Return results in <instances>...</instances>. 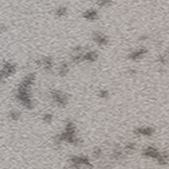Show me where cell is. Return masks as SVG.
Listing matches in <instances>:
<instances>
[{"label":"cell","instance_id":"cell-1","mask_svg":"<svg viewBox=\"0 0 169 169\" xmlns=\"http://www.w3.org/2000/svg\"><path fill=\"white\" fill-rule=\"evenodd\" d=\"M69 162L71 163V166L80 168V167H92L90 164V160L86 156H72L69 159Z\"/></svg>","mask_w":169,"mask_h":169},{"label":"cell","instance_id":"cell-2","mask_svg":"<svg viewBox=\"0 0 169 169\" xmlns=\"http://www.w3.org/2000/svg\"><path fill=\"white\" fill-rule=\"evenodd\" d=\"M50 95H52V98L54 101V103H56L57 106H60V107H64V106L67 104L68 98L61 91H58V90H53V91L50 92Z\"/></svg>","mask_w":169,"mask_h":169},{"label":"cell","instance_id":"cell-3","mask_svg":"<svg viewBox=\"0 0 169 169\" xmlns=\"http://www.w3.org/2000/svg\"><path fill=\"white\" fill-rule=\"evenodd\" d=\"M16 71V65L13 64H10V62H6V64H3L2 67V77H8L13 75Z\"/></svg>","mask_w":169,"mask_h":169},{"label":"cell","instance_id":"cell-4","mask_svg":"<svg viewBox=\"0 0 169 169\" xmlns=\"http://www.w3.org/2000/svg\"><path fill=\"white\" fill-rule=\"evenodd\" d=\"M143 154L145 157H148V158L156 159L157 157L159 156L160 151L156 147H145L143 150Z\"/></svg>","mask_w":169,"mask_h":169},{"label":"cell","instance_id":"cell-5","mask_svg":"<svg viewBox=\"0 0 169 169\" xmlns=\"http://www.w3.org/2000/svg\"><path fill=\"white\" fill-rule=\"evenodd\" d=\"M93 41L96 43L98 46H105L108 44V38L101 32H95L93 33Z\"/></svg>","mask_w":169,"mask_h":169},{"label":"cell","instance_id":"cell-6","mask_svg":"<svg viewBox=\"0 0 169 169\" xmlns=\"http://www.w3.org/2000/svg\"><path fill=\"white\" fill-rule=\"evenodd\" d=\"M36 64L38 65H41L43 66L47 71H50L53 68V61L50 57H45V58H42V60H38L36 61Z\"/></svg>","mask_w":169,"mask_h":169},{"label":"cell","instance_id":"cell-7","mask_svg":"<svg viewBox=\"0 0 169 169\" xmlns=\"http://www.w3.org/2000/svg\"><path fill=\"white\" fill-rule=\"evenodd\" d=\"M147 49L141 48V49H139V50L132 52L129 54V60H140V58L143 57L145 54H147Z\"/></svg>","mask_w":169,"mask_h":169},{"label":"cell","instance_id":"cell-8","mask_svg":"<svg viewBox=\"0 0 169 169\" xmlns=\"http://www.w3.org/2000/svg\"><path fill=\"white\" fill-rule=\"evenodd\" d=\"M155 129L150 127H143V128H139L135 129V133L137 136H150L154 133Z\"/></svg>","mask_w":169,"mask_h":169},{"label":"cell","instance_id":"cell-9","mask_svg":"<svg viewBox=\"0 0 169 169\" xmlns=\"http://www.w3.org/2000/svg\"><path fill=\"white\" fill-rule=\"evenodd\" d=\"M82 16H83L84 19L88 21H95L98 19V13L95 9H88V10H85L83 14H82Z\"/></svg>","mask_w":169,"mask_h":169},{"label":"cell","instance_id":"cell-10","mask_svg":"<svg viewBox=\"0 0 169 169\" xmlns=\"http://www.w3.org/2000/svg\"><path fill=\"white\" fill-rule=\"evenodd\" d=\"M34 82H35V74L34 73H30L29 75H27L24 79H23V81L21 82V83L23 85L27 86V87L31 88V86L34 84Z\"/></svg>","mask_w":169,"mask_h":169},{"label":"cell","instance_id":"cell-11","mask_svg":"<svg viewBox=\"0 0 169 169\" xmlns=\"http://www.w3.org/2000/svg\"><path fill=\"white\" fill-rule=\"evenodd\" d=\"M97 58H98V54L95 52H87L86 53H84V56H83V60L89 61V62L95 61Z\"/></svg>","mask_w":169,"mask_h":169},{"label":"cell","instance_id":"cell-12","mask_svg":"<svg viewBox=\"0 0 169 169\" xmlns=\"http://www.w3.org/2000/svg\"><path fill=\"white\" fill-rule=\"evenodd\" d=\"M66 13H67V8H66L65 6H60V7H58V8L56 10L54 15H56L57 18H61V17L65 16Z\"/></svg>","mask_w":169,"mask_h":169},{"label":"cell","instance_id":"cell-13","mask_svg":"<svg viewBox=\"0 0 169 169\" xmlns=\"http://www.w3.org/2000/svg\"><path fill=\"white\" fill-rule=\"evenodd\" d=\"M68 71H69V65H68V64H66V62L62 64L60 66V69H58V73H60V76L66 75V74L68 73Z\"/></svg>","mask_w":169,"mask_h":169},{"label":"cell","instance_id":"cell-14","mask_svg":"<svg viewBox=\"0 0 169 169\" xmlns=\"http://www.w3.org/2000/svg\"><path fill=\"white\" fill-rule=\"evenodd\" d=\"M156 160H157V162H158L159 164L164 165V164H166V163L168 162L169 157H168V155L166 154V153H162V152H160V154H159V156L156 158Z\"/></svg>","mask_w":169,"mask_h":169},{"label":"cell","instance_id":"cell-15","mask_svg":"<svg viewBox=\"0 0 169 169\" xmlns=\"http://www.w3.org/2000/svg\"><path fill=\"white\" fill-rule=\"evenodd\" d=\"M112 4V0H97V5L99 7H107Z\"/></svg>","mask_w":169,"mask_h":169},{"label":"cell","instance_id":"cell-16","mask_svg":"<svg viewBox=\"0 0 169 169\" xmlns=\"http://www.w3.org/2000/svg\"><path fill=\"white\" fill-rule=\"evenodd\" d=\"M9 118L12 121H18L19 120V118H20V114H19V112H17V111H11L10 113H9Z\"/></svg>","mask_w":169,"mask_h":169},{"label":"cell","instance_id":"cell-17","mask_svg":"<svg viewBox=\"0 0 169 169\" xmlns=\"http://www.w3.org/2000/svg\"><path fill=\"white\" fill-rule=\"evenodd\" d=\"M135 148H136L135 143H128L127 145H126V150L129 152H132L133 150H135Z\"/></svg>","mask_w":169,"mask_h":169},{"label":"cell","instance_id":"cell-18","mask_svg":"<svg viewBox=\"0 0 169 169\" xmlns=\"http://www.w3.org/2000/svg\"><path fill=\"white\" fill-rule=\"evenodd\" d=\"M52 120H53V115H50V114H45V116L43 117V121L46 122V123H50Z\"/></svg>","mask_w":169,"mask_h":169},{"label":"cell","instance_id":"cell-19","mask_svg":"<svg viewBox=\"0 0 169 169\" xmlns=\"http://www.w3.org/2000/svg\"><path fill=\"white\" fill-rule=\"evenodd\" d=\"M99 96L101 98H108L109 97V92L107 90H101L100 93H99Z\"/></svg>","mask_w":169,"mask_h":169},{"label":"cell","instance_id":"cell-20","mask_svg":"<svg viewBox=\"0 0 169 169\" xmlns=\"http://www.w3.org/2000/svg\"><path fill=\"white\" fill-rule=\"evenodd\" d=\"M157 58H158V60H157V61H158L159 64H166V61H167L166 57H164V56H160L159 57H157Z\"/></svg>","mask_w":169,"mask_h":169},{"label":"cell","instance_id":"cell-21","mask_svg":"<svg viewBox=\"0 0 169 169\" xmlns=\"http://www.w3.org/2000/svg\"><path fill=\"white\" fill-rule=\"evenodd\" d=\"M101 153H102V150L100 148H95L94 149V151H93V155L95 157H99L101 155Z\"/></svg>","mask_w":169,"mask_h":169},{"label":"cell","instance_id":"cell-22","mask_svg":"<svg viewBox=\"0 0 169 169\" xmlns=\"http://www.w3.org/2000/svg\"><path fill=\"white\" fill-rule=\"evenodd\" d=\"M167 56H168V57H169V52H168V53H167Z\"/></svg>","mask_w":169,"mask_h":169}]
</instances>
